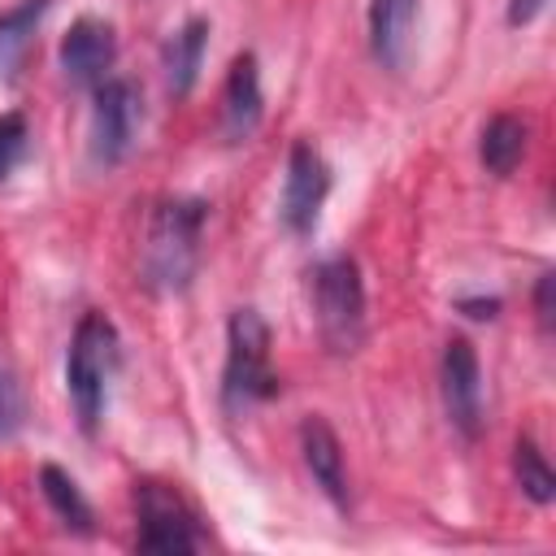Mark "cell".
<instances>
[{
  "instance_id": "6da1fadb",
  "label": "cell",
  "mask_w": 556,
  "mask_h": 556,
  "mask_svg": "<svg viewBox=\"0 0 556 556\" xmlns=\"http://www.w3.org/2000/svg\"><path fill=\"white\" fill-rule=\"evenodd\" d=\"M208 204L191 195L161 200L148 222L143 243V282L156 291H182L200 265V230H204Z\"/></svg>"
},
{
  "instance_id": "7a4b0ae2",
  "label": "cell",
  "mask_w": 556,
  "mask_h": 556,
  "mask_svg": "<svg viewBox=\"0 0 556 556\" xmlns=\"http://www.w3.org/2000/svg\"><path fill=\"white\" fill-rule=\"evenodd\" d=\"M122 365V339L117 326L104 313H87L70 339L65 356V391L74 404V417L87 434H96L104 408H109V382Z\"/></svg>"
},
{
  "instance_id": "3957f363",
  "label": "cell",
  "mask_w": 556,
  "mask_h": 556,
  "mask_svg": "<svg viewBox=\"0 0 556 556\" xmlns=\"http://www.w3.org/2000/svg\"><path fill=\"white\" fill-rule=\"evenodd\" d=\"M278 395V374L269 369V326L256 308H235L226 326V369H222V408L243 417L248 408Z\"/></svg>"
},
{
  "instance_id": "277c9868",
  "label": "cell",
  "mask_w": 556,
  "mask_h": 556,
  "mask_svg": "<svg viewBox=\"0 0 556 556\" xmlns=\"http://www.w3.org/2000/svg\"><path fill=\"white\" fill-rule=\"evenodd\" d=\"M313 308L334 356H352L365 343V282L352 256H326L313 269Z\"/></svg>"
},
{
  "instance_id": "5b68a950",
  "label": "cell",
  "mask_w": 556,
  "mask_h": 556,
  "mask_svg": "<svg viewBox=\"0 0 556 556\" xmlns=\"http://www.w3.org/2000/svg\"><path fill=\"white\" fill-rule=\"evenodd\" d=\"M135 508H139V534L135 547L139 552H156V556H174V552H200L204 534L195 526V513L187 508V500L165 486V482H139L135 486Z\"/></svg>"
},
{
  "instance_id": "8992f818",
  "label": "cell",
  "mask_w": 556,
  "mask_h": 556,
  "mask_svg": "<svg viewBox=\"0 0 556 556\" xmlns=\"http://www.w3.org/2000/svg\"><path fill=\"white\" fill-rule=\"evenodd\" d=\"M143 122V100L139 87L130 78H104L96 87V104H91V130H87V152L96 165H122L126 152L135 148Z\"/></svg>"
},
{
  "instance_id": "52a82bcc",
  "label": "cell",
  "mask_w": 556,
  "mask_h": 556,
  "mask_svg": "<svg viewBox=\"0 0 556 556\" xmlns=\"http://www.w3.org/2000/svg\"><path fill=\"white\" fill-rule=\"evenodd\" d=\"M326 195H330V165L321 161L313 143L300 139L287 156V182H282V204H278L282 226L291 235H313Z\"/></svg>"
},
{
  "instance_id": "ba28073f",
  "label": "cell",
  "mask_w": 556,
  "mask_h": 556,
  "mask_svg": "<svg viewBox=\"0 0 556 556\" xmlns=\"http://www.w3.org/2000/svg\"><path fill=\"white\" fill-rule=\"evenodd\" d=\"M439 382H443L447 421L465 439H478V430H482V369H478V352H473V343L465 334H452L443 343Z\"/></svg>"
},
{
  "instance_id": "9c48e42d",
  "label": "cell",
  "mask_w": 556,
  "mask_h": 556,
  "mask_svg": "<svg viewBox=\"0 0 556 556\" xmlns=\"http://www.w3.org/2000/svg\"><path fill=\"white\" fill-rule=\"evenodd\" d=\"M117 35L104 17H78L61 39V70L74 87H100L113 70Z\"/></svg>"
},
{
  "instance_id": "30bf717a",
  "label": "cell",
  "mask_w": 556,
  "mask_h": 556,
  "mask_svg": "<svg viewBox=\"0 0 556 556\" xmlns=\"http://www.w3.org/2000/svg\"><path fill=\"white\" fill-rule=\"evenodd\" d=\"M265 113V96H261V74H256V56L239 52L230 61L226 87H222V135L230 143H243Z\"/></svg>"
},
{
  "instance_id": "8fae6325",
  "label": "cell",
  "mask_w": 556,
  "mask_h": 556,
  "mask_svg": "<svg viewBox=\"0 0 556 556\" xmlns=\"http://www.w3.org/2000/svg\"><path fill=\"white\" fill-rule=\"evenodd\" d=\"M300 452H304V465L313 473V482L321 486V495L348 513V473H343V447H339V434L321 421V417H308L300 426Z\"/></svg>"
},
{
  "instance_id": "7c38bea8",
  "label": "cell",
  "mask_w": 556,
  "mask_h": 556,
  "mask_svg": "<svg viewBox=\"0 0 556 556\" xmlns=\"http://www.w3.org/2000/svg\"><path fill=\"white\" fill-rule=\"evenodd\" d=\"M413 22H417V0H369V48L378 65L404 70Z\"/></svg>"
},
{
  "instance_id": "4fadbf2b",
  "label": "cell",
  "mask_w": 556,
  "mask_h": 556,
  "mask_svg": "<svg viewBox=\"0 0 556 556\" xmlns=\"http://www.w3.org/2000/svg\"><path fill=\"white\" fill-rule=\"evenodd\" d=\"M204 48H208V22L204 17H191L169 35V43H165V87H169V96H187L195 87L200 65H204Z\"/></svg>"
},
{
  "instance_id": "5bb4252c",
  "label": "cell",
  "mask_w": 556,
  "mask_h": 556,
  "mask_svg": "<svg viewBox=\"0 0 556 556\" xmlns=\"http://www.w3.org/2000/svg\"><path fill=\"white\" fill-rule=\"evenodd\" d=\"M478 156H482V165H486L495 178H508V174L521 165V156H526V126H521L513 113L491 117L486 130H482Z\"/></svg>"
},
{
  "instance_id": "9a60e30c",
  "label": "cell",
  "mask_w": 556,
  "mask_h": 556,
  "mask_svg": "<svg viewBox=\"0 0 556 556\" xmlns=\"http://www.w3.org/2000/svg\"><path fill=\"white\" fill-rule=\"evenodd\" d=\"M39 491H43V500H48V508L70 526V530H78V534H91V521H96V513H91V504H87V495L78 491V482L61 469V465H43L39 469Z\"/></svg>"
},
{
  "instance_id": "2e32d148",
  "label": "cell",
  "mask_w": 556,
  "mask_h": 556,
  "mask_svg": "<svg viewBox=\"0 0 556 556\" xmlns=\"http://www.w3.org/2000/svg\"><path fill=\"white\" fill-rule=\"evenodd\" d=\"M48 4L52 0H22V4H13V9L0 13V70L4 74L17 70V61H22L35 26H39V17L48 13Z\"/></svg>"
},
{
  "instance_id": "e0dca14e",
  "label": "cell",
  "mask_w": 556,
  "mask_h": 556,
  "mask_svg": "<svg viewBox=\"0 0 556 556\" xmlns=\"http://www.w3.org/2000/svg\"><path fill=\"white\" fill-rule=\"evenodd\" d=\"M513 473H517V486H521L534 504H552V495H556V473H552V465L543 460V452L534 447V439H517V447H513Z\"/></svg>"
},
{
  "instance_id": "ac0fdd59",
  "label": "cell",
  "mask_w": 556,
  "mask_h": 556,
  "mask_svg": "<svg viewBox=\"0 0 556 556\" xmlns=\"http://www.w3.org/2000/svg\"><path fill=\"white\" fill-rule=\"evenodd\" d=\"M30 148V126L22 113H0V178H9Z\"/></svg>"
},
{
  "instance_id": "d6986e66",
  "label": "cell",
  "mask_w": 556,
  "mask_h": 556,
  "mask_svg": "<svg viewBox=\"0 0 556 556\" xmlns=\"http://www.w3.org/2000/svg\"><path fill=\"white\" fill-rule=\"evenodd\" d=\"M456 308L465 317H473V321H491L500 313V300L495 295H465V300H456Z\"/></svg>"
},
{
  "instance_id": "ffe728a7",
  "label": "cell",
  "mask_w": 556,
  "mask_h": 556,
  "mask_svg": "<svg viewBox=\"0 0 556 556\" xmlns=\"http://www.w3.org/2000/svg\"><path fill=\"white\" fill-rule=\"evenodd\" d=\"M552 287H556V274L547 269V274L539 278V287H534V313H539V321H543V330L552 326Z\"/></svg>"
},
{
  "instance_id": "44dd1931",
  "label": "cell",
  "mask_w": 556,
  "mask_h": 556,
  "mask_svg": "<svg viewBox=\"0 0 556 556\" xmlns=\"http://www.w3.org/2000/svg\"><path fill=\"white\" fill-rule=\"evenodd\" d=\"M543 4L547 0H508V22L513 26H526V22H534L543 13Z\"/></svg>"
},
{
  "instance_id": "7402d4cb",
  "label": "cell",
  "mask_w": 556,
  "mask_h": 556,
  "mask_svg": "<svg viewBox=\"0 0 556 556\" xmlns=\"http://www.w3.org/2000/svg\"><path fill=\"white\" fill-rule=\"evenodd\" d=\"M13 421H17V404H13L9 382L0 378V434H9V430H13Z\"/></svg>"
}]
</instances>
